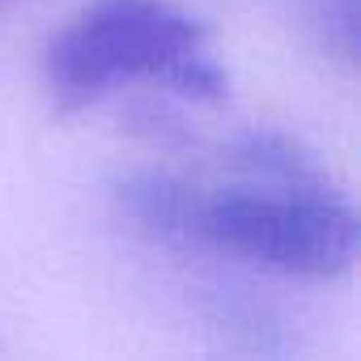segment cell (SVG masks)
I'll list each match as a JSON object with an SVG mask.
<instances>
[{"mask_svg":"<svg viewBox=\"0 0 361 361\" xmlns=\"http://www.w3.org/2000/svg\"><path fill=\"white\" fill-rule=\"evenodd\" d=\"M123 213L161 243L217 251L298 281H336L353 268L361 226L357 213L314 183L255 178L247 188L200 192L170 174H132L119 183Z\"/></svg>","mask_w":361,"mask_h":361,"instance_id":"obj_1","label":"cell"},{"mask_svg":"<svg viewBox=\"0 0 361 361\" xmlns=\"http://www.w3.org/2000/svg\"><path fill=\"white\" fill-rule=\"evenodd\" d=\"M43 81L60 111H85L132 81H161L174 94L217 102L221 68L209 60V30L170 0H98L43 51Z\"/></svg>","mask_w":361,"mask_h":361,"instance_id":"obj_2","label":"cell"}]
</instances>
